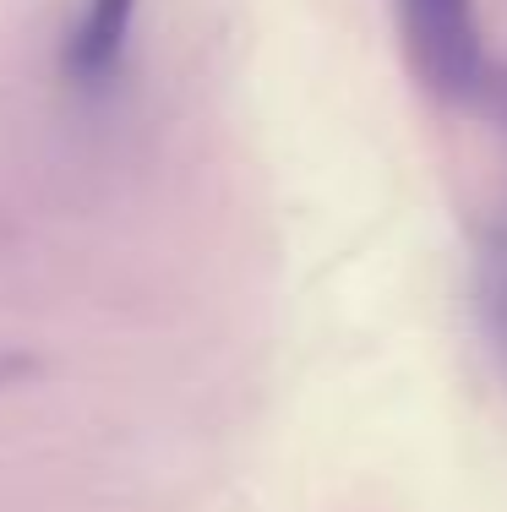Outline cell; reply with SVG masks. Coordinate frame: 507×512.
Returning a JSON list of instances; mask_svg holds the SVG:
<instances>
[{"label": "cell", "mask_w": 507, "mask_h": 512, "mask_svg": "<svg viewBox=\"0 0 507 512\" xmlns=\"http://www.w3.org/2000/svg\"><path fill=\"white\" fill-rule=\"evenodd\" d=\"M409 77L431 99L507 131V60L491 55L475 0H393Z\"/></svg>", "instance_id": "obj_1"}, {"label": "cell", "mask_w": 507, "mask_h": 512, "mask_svg": "<svg viewBox=\"0 0 507 512\" xmlns=\"http://www.w3.org/2000/svg\"><path fill=\"white\" fill-rule=\"evenodd\" d=\"M137 11L142 0H82L77 22L60 39V82H66L77 99H110L126 77L131 60V33H137Z\"/></svg>", "instance_id": "obj_2"}, {"label": "cell", "mask_w": 507, "mask_h": 512, "mask_svg": "<svg viewBox=\"0 0 507 512\" xmlns=\"http://www.w3.org/2000/svg\"><path fill=\"white\" fill-rule=\"evenodd\" d=\"M475 316H480V333H486L491 355L507 371V207L497 224L480 235V251H475Z\"/></svg>", "instance_id": "obj_3"}, {"label": "cell", "mask_w": 507, "mask_h": 512, "mask_svg": "<svg viewBox=\"0 0 507 512\" xmlns=\"http://www.w3.org/2000/svg\"><path fill=\"white\" fill-rule=\"evenodd\" d=\"M22 371H28V360H0V387H6L11 376H22Z\"/></svg>", "instance_id": "obj_4"}]
</instances>
